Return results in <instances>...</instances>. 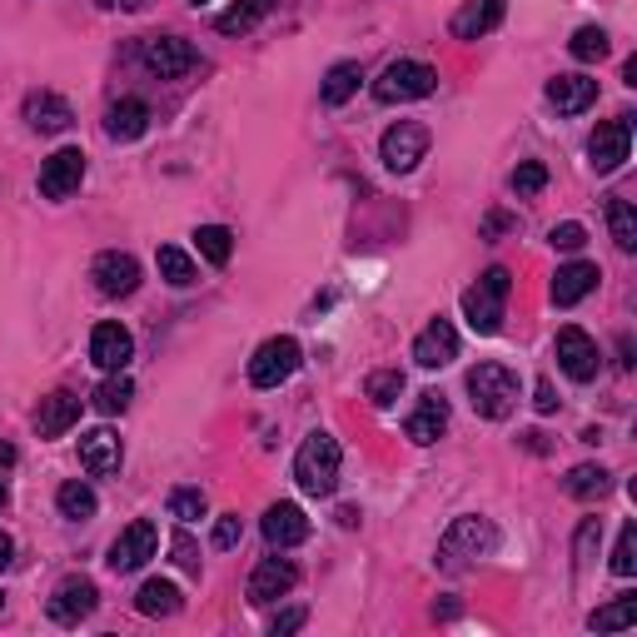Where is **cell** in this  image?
Listing matches in <instances>:
<instances>
[{"label":"cell","mask_w":637,"mask_h":637,"mask_svg":"<svg viewBox=\"0 0 637 637\" xmlns=\"http://www.w3.org/2000/svg\"><path fill=\"white\" fill-rule=\"evenodd\" d=\"M338 438L334 434H309L294 453V478L309 498H328L338 488Z\"/></svg>","instance_id":"obj_1"},{"label":"cell","mask_w":637,"mask_h":637,"mask_svg":"<svg viewBox=\"0 0 637 637\" xmlns=\"http://www.w3.org/2000/svg\"><path fill=\"white\" fill-rule=\"evenodd\" d=\"M508 294H513V274L508 269H488V274H478V284L463 289V318L473 334H498V324H503V304Z\"/></svg>","instance_id":"obj_2"},{"label":"cell","mask_w":637,"mask_h":637,"mask_svg":"<svg viewBox=\"0 0 637 637\" xmlns=\"http://www.w3.org/2000/svg\"><path fill=\"white\" fill-rule=\"evenodd\" d=\"M468 398L483 418H508L518 404V374L508 364H473L468 368Z\"/></svg>","instance_id":"obj_3"},{"label":"cell","mask_w":637,"mask_h":637,"mask_svg":"<svg viewBox=\"0 0 637 637\" xmlns=\"http://www.w3.org/2000/svg\"><path fill=\"white\" fill-rule=\"evenodd\" d=\"M493 547H498L493 523H483V518H453V528L438 537V567H443V573H458L463 563L493 553Z\"/></svg>","instance_id":"obj_4"},{"label":"cell","mask_w":637,"mask_h":637,"mask_svg":"<svg viewBox=\"0 0 637 637\" xmlns=\"http://www.w3.org/2000/svg\"><path fill=\"white\" fill-rule=\"evenodd\" d=\"M438 90V70L424 60H394L384 75L374 80V100L378 105H404V100H424Z\"/></svg>","instance_id":"obj_5"},{"label":"cell","mask_w":637,"mask_h":637,"mask_svg":"<svg viewBox=\"0 0 637 637\" xmlns=\"http://www.w3.org/2000/svg\"><path fill=\"white\" fill-rule=\"evenodd\" d=\"M299 358H304V348H299L289 334L264 338V344L254 348V358H249V384H254V388H279L284 378H294Z\"/></svg>","instance_id":"obj_6"},{"label":"cell","mask_w":637,"mask_h":637,"mask_svg":"<svg viewBox=\"0 0 637 637\" xmlns=\"http://www.w3.org/2000/svg\"><path fill=\"white\" fill-rule=\"evenodd\" d=\"M139 65H145L149 75H159V80H179V75H189V70L199 65V50L189 45V40H179V35H149L145 45H139Z\"/></svg>","instance_id":"obj_7"},{"label":"cell","mask_w":637,"mask_h":637,"mask_svg":"<svg viewBox=\"0 0 637 637\" xmlns=\"http://www.w3.org/2000/svg\"><path fill=\"white\" fill-rule=\"evenodd\" d=\"M155 547H159V528L149 523V518H135V523H129L125 533L109 543L105 563L115 567V573H135V567H145L149 557H155Z\"/></svg>","instance_id":"obj_8"},{"label":"cell","mask_w":637,"mask_h":637,"mask_svg":"<svg viewBox=\"0 0 637 637\" xmlns=\"http://www.w3.org/2000/svg\"><path fill=\"white\" fill-rule=\"evenodd\" d=\"M378 155H384V165L394 169V175H408V169L428 155V129L418 125V119H398L394 129H384V145H378Z\"/></svg>","instance_id":"obj_9"},{"label":"cell","mask_w":637,"mask_h":637,"mask_svg":"<svg viewBox=\"0 0 637 637\" xmlns=\"http://www.w3.org/2000/svg\"><path fill=\"white\" fill-rule=\"evenodd\" d=\"M627 145H633V115L603 119V125L593 129V139H587V155H593V169H597V175H613V169H623Z\"/></svg>","instance_id":"obj_10"},{"label":"cell","mask_w":637,"mask_h":637,"mask_svg":"<svg viewBox=\"0 0 637 637\" xmlns=\"http://www.w3.org/2000/svg\"><path fill=\"white\" fill-rule=\"evenodd\" d=\"M90 279H95V289L105 299H125L139 289V259L125 254V249H105V254L90 264Z\"/></svg>","instance_id":"obj_11"},{"label":"cell","mask_w":637,"mask_h":637,"mask_svg":"<svg viewBox=\"0 0 637 637\" xmlns=\"http://www.w3.org/2000/svg\"><path fill=\"white\" fill-rule=\"evenodd\" d=\"M597 344L583 334L577 324H567V328H557V368H563L573 384H587V378H597Z\"/></svg>","instance_id":"obj_12"},{"label":"cell","mask_w":637,"mask_h":637,"mask_svg":"<svg viewBox=\"0 0 637 637\" xmlns=\"http://www.w3.org/2000/svg\"><path fill=\"white\" fill-rule=\"evenodd\" d=\"M85 179V155L80 149H55V155L40 165V195L45 199H70Z\"/></svg>","instance_id":"obj_13"},{"label":"cell","mask_w":637,"mask_h":637,"mask_svg":"<svg viewBox=\"0 0 637 637\" xmlns=\"http://www.w3.org/2000/svg\"><path fill=\"white\" fill-rule=\"evenodd\" d=\"M135 358V338L125 324H95L90 334V364L105 368V374H125V364Z\"/></svg>","instance_id":"obj_14"},{"label":"cell","mask_w":637,"mask_h":637,"mask_svg":"<svg viewBox=\"0 0 637 637\" xmlns=\"http://www.w3.org/2000/svg\"><path fill=\"white\" fill-rule=\"evenodd\" d=\"M95 603H100V593H95V583L90 577H65V583L50 593V617H55L60 627H75L80 617H90L95 613Z\"/></svg>","instance_id":"obj_15"},{"label":"cell","mask_w":637,"mask_h":637,"mask_svg":"<svg viewBox=\"0 0 637 637\" xmlns=\"http://www.w3.org/2000/svg\"><path fill=\"white\" fill-rule=\"evenodd\" d=\"M294 583H299V567L289 563V557H264V563L249 573V603H274V597H284Z\"/></svg>","instance_id":"obj_16"},{"label":"cell","mask_w":637,"mask_h":637,"mask_svg":"<svg viewBox=\"0 0 637 637\" xmlns=\"http://www.w3.org/2000/svg\"><path fill=\"white\" fill-rule=\"evenodd\" d=\"M547 105L557 115H583L587 105H597V80L593 75H553L547 80Z\"/></svg>","instance_id":"obj_17"},{"label":"cell","mask_w":637,"mask_h":637,"mask_svg":"<svg viewBox=\"0 0 637 637\" xmlns=\"http://www.w3.org/2000/svg\"><path fill=\"white\" fill-rule=\"evenodd\" d=\"M414 358L424 368H443L458 358V328L448 324V318H434V324L424 328V334L414 338Z\"/></svg>","instance_id":"obj_18"},{"label":"cell","mask_w":637,"mask_h":637,"mask_svg":"<svg viewBox=\"0 0 637 637\" xmlns=\"http://www.w3.org/2000/svg\"><path fill=\"white\" fill-rule=\"evenodd\" d=\"M119 458H125V443H119V434H109V428H90V434H80V463H85V473H115Z\"/></svg>","instance_id":"obj_19"},{"label":"cell","mask_w":637,"mask_h":637,"mask_svg":"<svg viewBox=\"0 0 637 637\" xmlns=\"http://www.w3.org/2000/svg\"><path fill=\"white\" fill-rule=\"evenodd\" d=\"M70 105L55 95V90H30L25 95V125L40 129V135H60V129H70Z\"/></svg>","instance_id":"obj_20"},{"label":"cell","mask_w":637,"mask_h":637,"mask_svg":"<svg viewBox=\"0 0 637 637\" xmlns=\"http://www.w3.org/2000/svg\"><path fill=\"white\" fill-rule=\"evenodd\" d=\"M448 428V398L443 394H418V408L404 418V434L414 443H438V434Z\"/></svg>","instance_id":"obj_21"},{"label":"cell","mask_w":637,"mask_h":637,"mask_svg":"<svg viewBox=\"0 0 637 637\" xmlns=\"http://www.w3.org/2000/svg\"><path fill=\"white\" fill-rule=\"evenodd\" d=\"M264 537L269 547H299L309 537V518L299 503H274L264 513Z\"/></svg>","instance_id":"obj_22"},{"label":"cell","mask_w":637,"mask_h":637,"mask_svg":"<svg viewBox=\"0 0 637 637\" xmlns=\"http://www.w3.org/2000/svg\"><path fill=\"white\" fill-rule=\"evenodd\" d=\"M597 279H603V274H597V264H587V259H573V264H563V269L553 274V304H557V309H573L577 299L593 294Z\"/></svg>","instance_id":"obj_23"},{"label":"cell","mask_w":637,"mask_h":637,"mask_svg":"<svg viewBox=\"0 0 637 637\" xmlns=\"http://www.w3.org/2000/svg\"><path fill=\"white\" fill-rule=\"evenodd\" d=\"M80 424V398L75 394H50V398H40V408H35V434L40 438H60L65 428H75Z\"/></svg>","instance_id":"obj_24"},{"label":"cell","mask_w":637,"mask_h":637,"mask_svg":"<svg viewBox=\"0 0 637 637\" xmlns=\"http://www.w3.org/2000/svg\"><path fill=\"white\" fill-rule=\"evenodd\" d=\"M503 15H508V0H468V6L453 15V35L478 40V35H488V30H498Z\"/></svg>","instance_id":"obj_25"},{"label":"cell","mask_w":637,"mask_h":637,"mask_svg":"<svg viewBox=\"0 0 637 637\" xmlns=\"http://www.w3.org/2000/svg\"><path fill=\"white\" fill-rule=\"evenodd\" d=\"M149 129V105L145 100H115L105 115V135L109 139H139Z\"/></svg>","instance_id":"obj_26"},{"label":"cell","mask_w":637,"mask_h":637,"mask_svg":"<svg viewBox=\"0 0 637 637\" xmlns=\"http://www.w3.org/2000/svg\"><path fill=\"white\" fill-rule=\"evenodd\" d=\"M274 6H279V0H234V6L215 20V30H219V35H244V30H254Z\"/></svg>","instance_id":"obj_27"},{"label":"cell","mask_w":637,"mask_h":637,"mask_svg":"<svg viewBox=\"0 0 637 637\" xmlns=\"http://www.w3.org/2000/svg\"><path fill=\"white\" fill-rule=\"evenodd\" d=\"M135 607L145 617H175L179 613V587L165 583V577H149V583L135 593Z\"/></svg>","instance_id":"obj_28"},{"label":"cell","mask_w":637,"mask_h":637,"mask_svg":"<svg viewBox=\"0 0 637 637\" xmlns=\"http://www.w3.org/2000/svg\"><path fill=\"white\" fill-rule=\"evenodd\" d=\"M358 80H364V65H358V60H338V65L324 75V90H318V100H324V105H344V100H354Z\"/></svg>","instance_id":"obj_29"},{"label":"cell","mask_w":637,"mask_h":637,"mask_svg":"<svg viewBox=\"0 0 637 637\" xmlns=\"http://www.w3.org/2000/svg\"><path fill=\"white\" fill-rule=\"evenodd\" d=\"M55 508L65 518H75V523H85V518H95V488L90 483H80V478H70V483H60V493H55Z\"/></svg>","instance_id":"obj_30"},{"label":"cell","mask_w":637,"mask_h":637,"mask_svg":"<svg viewBox=\"0 0 637 637\" xmlns=\"http://www.w3.org/2000/svg\"><path fill=\"white\" fill-rule=\"evenodd\" d=\"M155 264H159V279H165V284H175V289H189L199 279V269H195V259L185 254V249H175V244H165L155 254Z\"/></svg>","instance_id":"obj_31"},{"label":"cell","mask_w":637,"mask_h":637,"mask_svg":"<svg viewBox=\"0 0 637 637\" xmlns=\"http://www.w3.org/2000/svg\"><path fill=\"white\" fill-rule=\"evenodd\" d=\"M607 224H613L617 249L633 254V249H637V209L627 205V199H607Z\"/></svg>","instance_id":"obj_32"},{"label":"cell","mask_w":637,"mask_h":637,"mask_svg":"<svg viewBox=\"0 0 637 637\" xmlns=\"http://www.w3.org/2000/svg\"><path fill=\"white\" fill-rule=\"evenodd\" d=\"M195 249L209 259V264H229V254H234V234H229L224 224H199L195 229Z\"/></svg>","instance_id":"obj_33"},{"label":"cell","mask_w":637,"mask_h":637,"mask_svg":"<svg viewBox=\"0 0 637 637\" xmlns=\"http://www.w3.org/2000/svg\"><path fill=\"white\" fill-rule=\"evenodd\" d=\"M587 623H593V633H623V627H633V623H637V597H633V593H623L617 603H607L603 613L587 617Z\"/></svg>","instance_id":"obj_34"},{"label":"cell","mask_w":637,"mask_h":637,"mask_svg":"<svg viewBox=\"0 0 637 637\" xmlns=\"http://www.w3.org/2000/svg\"><path fill=\"white\" fill-rule=\"evenodd\" d=\"M129 398H135V384H129L125 374H109L105 384L95 388V408H100V414H125Z\"/></svg>","instance_id":"obj_35"},{"label":"cell","mask_w":637,"mask_h":637,"mask_svg":"<svg viewBox=\"0 0 637 637\" xmlns=\"http://www.w3.org/2000/svg\"><path fill=\"white\" fill-rule=\"evenodd\" d=\"M567 493H573V498H603L607 493V468L577 463L573 473H567Z\"/></svg>","instance_id":"obj_36"},{"label":"cell","mask_w":637,"mask_h":637,"mask_svg":"<svg viewBox=\"0 0 637 637\" xmlns=\"http://www.w3.org/2000/svg\"><path fill=\"white\" fill-rule=\"evenodd\" d=\"M573 60H583V65H593V60H603L607 55V30H597V25H583L573 35Z\"/></svg>","instance_id":"obj_37"},{"label":"cell","mask_w":637,"mask_h":637,"mask_svg":"<svg viewBox=\"0 0 637 637\" xmlns=\"http://www.w3.org/2000/svg\"><path fill=\"white\" fill-rule=\"evenodd\" d=\"M613 573H617V577H633V573H637V523H623V533H617Z\"/></svg>","instance_id":"obj_38"},{"label":"cell","mask_w":637,"mask_h":637,"mask_svg":"<svg viewBox=\"0 0 637 637\" xmlns=\"http://www.w3.org/2000/svg\"><path fill=\"white\" fill-rule=\"evenodd\" d=\"M398 394H404V374H398V368H378V374H368V398H374L378 408H388Z\"/></svg>","instance_id":"obj_39"},{"label":"cell","mask_w":637,"mask_h":637,"mask_svg":"<svg viewBox=\"0 0 637 637\" xmlns=\"http://www.w3.org/2000/svg\"><path fill=\"white\" fill-rule=\"evenodd\" d=\"M169 518H179V523L205 518V493H199V488H175V493H169Z\"/></svg>","instance_id":"obj_40"},{"label":"cell","mask_w":637,"mask_h":637,"mask_svg":"<svg viewBox=\"0 0 637 637\" xmlns=\"http://www.w3.org/2000/svg\"><path fill=\"white\" fill-rule=\"evenodd\" d=\"M508 185H513L518 199H528V195H537V189L547 185V169L537 165V159H523V165L513 169V179H508Z\"/></svg>","instance_id":"obj_41"},{"label":"cell","mask_w":637,"mask_h":637,"mask_svg":"<svg viewBox=\"0 0 637 637\" xmlns=\"http://www.w3.org/2000/svg\"><path fill=\"white\" fill-rule=\"evenodd\" d=\"M547 239H553V249H567V254H573V249L587 244V229L567 219V224H553V234H547Z\"/></svg>","instance_id":"obj_42"},{"label":"cell","mask_w":637,"mask_h":637,"mask_svg":"<svg viewBox=\"0 0 637 637\" xmlns=\"http://www.w3.org/2000/svg\"><path fill=\"white\" fill-rule=\"evenodd\" d=\"M239 537H244V523H239V513H219V523H215V547L224 553V547H234Z\"/></svg>","instance_id":"obj_43"},{"label":"cell","mask_w":637,"mask_h":637,"mask_svg":"<svg viewBox=\"0 0 637 637\" xmlns=\"http://www.w3.org/2000/svg\"><path fill=\"white\" fill-rule=\"evenodd\" d=\"M533 404H537V414H553V408H557V394H553V384H547V378H537Z\"/></svg>","instance_id":"obj_44"},{"label":"cell","mask_w":637,"mask_h":637,"mask_svg":"<svg viewBox=\"0 0 637 637\" xmlns=\"http://www.w3.org/2000/svg\"><path fill=\"white\" fill-rule=\"evenodd\" d=\"M299 627H304V607H289L274 617V633H299Z\"/></svg>","instance_id":"obj_45"},{"label":"cell","mask_w":637,"mask_h":637,"mask_svg":"<svg viewBox=\"0 0 637 637\" xmlns=\"http://www.w3.org/2000/svg\"><path fill=\"white\" fill-rule=\"evenodd\" d=\"M100 6H105V10H145L149 0H100Z\"/></svg>","instance_id":"obj_46"},{"label":"cell","mask_w":637,"mask_h":637,"mask_svg":"<svg viewBox=\"0 0 637 637\" xmlns=\"http://www.w3.org/2000/svg\"><path fill=\"white\" fill-rule=\"evenodd\" d=\"M10 557H15V543H10V533H0V573L10 567Z\"/></svg>","instance_id":"obj_47"},{"label":"cell","mask_w":637,"mask_h":637,"mask_svg":"<svg viewBox=\"0 0 637 637\" xmlns=\"http://www.w3.org/2000/svg\"><path fill=\"white\" fill-rule=\"evenodd\" d=\"M10 463H15V448H10V443H6V438H0V473H6V468H10Z\"/></svg>","instance_id":"obj_48"},{"label":"cell","mask_w":637,"mask_h":637,"mask_svg":"<svg viewBox=\"0 0 637 637\" xmlns=\"http://www.w3.org/2000/svg\"><path fill=\"white\" fill-rule=\"evenodd\" d=\"M10 503V493H6V483H0V508H6Z\"/></svg>","instance_id":"obj_49"},{"label":"cell","mask_w":637,"mask_h":637,"mask_svg":"<svg viewBox=\"0 0 637 637\" xmlns=\"http://www.w3.org/2000/svg\"><path fill=\"white\" fill-rule=\"evenodd\" d=\"M189 6H209V0H189Z\"/></svg>","instance_id":"obj_50"},{"label":"cell","mask_w":637,"mask_h":637,"mask_svg":"<svg viewBox=\"0 0 637 637\" xmlns=\"http://www.w3.org/2000/svg\"><path fill=\"white\" fill-rule=\"evenodd\" d=\"M0 607H6V597H0Z\"/></svg>","instance_id":"obj_51"}]
</instances>
